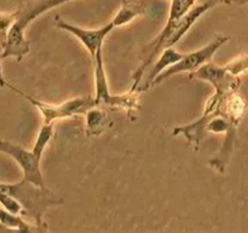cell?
<instances>
[{
    "label": "cell",
    "instance_id": "cell-2",
    "mask_svg": "<svg viewBox=\"0 0 248 233\" xmlns=\"http://www.w3.org/2000/svg\"><path fill=\"white\" fill-rule=\"evenodd\" d=\"M196 0H171V6H170V12H169V18H167L166 26L164 27V29L161 31V33L154 39L153 43L149 44V50L150 55L148 56L147 60H144V62L140 65V67L138 68L137 72L135 73V82H133L132 87H131V91H136L140 85V80H142L143 73L145 72L148 67L153 63L154 58L159 55L160 52L164 51L165 43L167 41V39L170 38V35L173 32L174 26H176L177 22L191 9V7L195 5Z\"/></svg>",
    "mask_w": 248,
    "mask_h": 233
},
{
    "label": "cell",
    "instance_id": "cell-14",
    "mask_svg": "<svg viewBox=\"0 0 248 233\" xmlns=\"http://www.w3.org/2000/svg\"><path fill=\"white\" fill-rule=\"evenodd\" d=\"M6 231H11V230H10V228H7L6 226H4L1 222H0V232H6Z\"/></svg>",
    "mask_w": 248,
    "mask_h": 233
},
{
    "label": "cell",
    "instance_id": "cell-4",
    "mask_svg": "<svg viewBox=\"0 0 248 233\" xmlns=\"http://www.w3.org/2000/svg\"><path fill=\"white\" fill-rule=\"evenodd\" d=\"M229 39V36L217 35L211 43H208L207 45L203 46L200 50L194 51V52L190 53H184L183 58H182L181 61H178L176 65L171 66V67H169L167 69H165L161 74L157 75L150 86L160 84V83L164 82L165 79H167V78L172 77V75L174 74H178V73L195 72V70H198L199 68L202 67L203 65L211 62V60H212V57L215 56V53L217 52L218 49H219L223 44L227 43Z\"/></svg>",
    "mask_w": 248,
    "mask_h": 233
},
{
    "label": "cell",
    "instance_id": "cell-1",
    "mask_svg": "<svg viewBox=\"0 0 248 233\" xmlns=\"http://www.w3.org/2000/svg\"><path fill=\"white\" fill-rule=\"evenodd\" d=\"M0 191L16 198L23 206L24 215L34 218L38 227H45L43 216L48 208L63 203L48 188H41L24 179L16 183H0Z\"/></svg>",
    "mask_w": 248,
    "mask_h": 233
},
{
    "label": "cell",
    "instance_id": "cell-15",
    "mask_svg": "<svg viewBox=\"0 0 248 233\" xmlns=\"http://www.w3.org/2000/svg\"><path fill=\"white\" fill-rule=\"evenodd\" d=\"M239 4H246V2H248V0H236Z\"/></svg>",
    "mask_w": 248,
    "mask_h": 233
},
{
    "label": "cell",
    "instance_id": "cell-7",
    "mask_svg": "<svg viewBox=\"0 0 248 233\" xmlns=\"http://www.w3.org/2000/svg\"><path fill=\"white\" fill-rule=\"evenodd\" d=\"M216 4H217V0H205L203 2H200L199 5H195V6L191 7V9L176 23L173 32H172L170 38L167 39V41L165 43L164 50L167 48H171L174 44L178 43V41L181 40L182 36H183L184 34L190 29V27L195 23L196 19H198L201 15L205 14L206 11L212 9Z\"/></svg>",
    "mask_w": 248,
    "mask_h": 233
},
{
    "label": "cell",
    "instance_id": "cell-9",
    "mask_svg": "<svg viewBox=\"0 0 248 233\" xmlns=\"http://www.w3.org/2000/svg\"><path fill=\"white\" fill-rule=\"evenodd\" d=\"M145 4L140 1H126L124 0L123 5H121L120 10L118 11V14L115 15L111 22L114 23V26L120 27L124 24H127L128 22L132 21L133 18H136L140 15H143L145 12Z\"/></svg>",
    "mask_w": 248,
    "mask_h": 233
},
{
    "label": "cell",
    "instance_id": "cell-3",
    "mask_svg": "<svg viewBox=\"0 0 248 233\" xmlns=\"http://www.w3.org/2000/svg\"><path fill=\"white\" fill-rule=\"evenodd\" d=\"M7 86L14 90V91H16L17 94L21 95V96H23L27 101L31 102L33 106H35L40 111L41 116L44 118V124H52L57 119L70 118V116H78V114H86L91 108L99 106L97 103L96 99H92V97H78V99L69 100V101H65L60 104L45 103V102H41L39 100L34 99V97L23 94L22 91L17 90L16 87L10 85L9 83H7Z\"/></svg>",
    "mask_w": 248,
    "mask_h": 233
},
{
    "label": "cell",
    "instance_id": "cell-13",
    "mask_svg": "<svg viewBox=\"0 0 248 233\" xmlns=\"http://www.w3.org/2000/svg\"><path fill=\"white\" fill-rule=\"evenodd\" d=\"M0 60H1V57H0ZM4 86H7V83L5 82L4 79V75H2V67H1V63H0V87H4Z\"/></svg>",
    "mask_w": 248,
    "mask_h": 233
},
{
    "label": "cell",
    "instance_id": "cell-12",
    "mask_svg": "<svg viewBox=\"0 0 248 233\" xmlns=\"http://www.w3.org/2000/svg\"><path fill=\"white\" fill-rule=\"evenodd\" d=\"M16 19V12H14V14H2V12H0V50H2L6 45L9 32L11 27L14 26Z\"/></svg>",
    "mask_w": 248,
    "mask_h": 233
},
{
    "label": "cell",
    "instance_id": "cell-6",
    "mask_svg": "<svg viewBox=\"0 0 248 233\" xmlns=\"http://www.w3.org/2000/svg\"><path fill=\"white\" fill-rule=\"evenodd\" d=\"M56 21V27L63 31L68 32V33L73 34L75 38L79 39L80 43L86 48V50L89 51L90 55H91L92 61L96 57L97 51L101 48H103V41L106 39V36L115 28L113 22H109L106 26H103L102 28L98 29H85L81 27L74 26V24L68 23L67 21L61 18L60 16L55 17Z\"/></svg>",
    "mask_w": 248,
    "mask_h": 233
},
{
    "label": "cell",
    "instance_id": "cell-11",
    "mask_svg": "<svg viewBox=\"0 0 248 233\" xmlns=\"http://www.w3.org/2000/svg\"><path fill=\"white\" fill-rule=\"evenodd\" d=\"M52 133H53V126L52 124H44L43 126H41L40 131H39L38 133V137H36V141L35 143H34L33 146V152L34 154L36 155L38 158L43 157V153L44 150H45L46 146L48 145V142L51 141V138H52Z\"/></svg>",
    "mask_w": 248,
    "mask_h": 233
},
{
    "label": "cell",
    "instance_id": "cell-5",
    "mask_svg": "<svg viewBox=\"0 0 248 233\" xmlns=\"http://www.w3.org/2000/svg\"><path fill=\"white\" fill-rule=\"evenodd\" d=\"M0 152L10 155L23 171V179L41 188H47L40 170V158L34 154L33 150H27L23 147L9 141L0 140Z\"/></svg>",
    "mask_w": 248,
    "mask_h": 233
},
{
    "label": "cell",
    "instance_id": "cell-10",
    "mask_svg": "<svg viewBox=\"0 0 248 233\" xmlns=\"http://www.w3.org/2000/svg\"><path fill=\"white\" fill-rule=\"evenodd\" d=\"M86 128L89 135H101L108 126V116L101 107L96 106L86 114Z\"/></svg>",
    "mask_w": 248,
    "mask_h": 233
},
{
    "label": "cell",
    "instance_id": "cell-8",
    "mask_svg": "<svg viewBox=\"0 0 248 233\" xmlns=\"http://www.w3.org/2000/svg\"><path fill=\"white\" fill-rule=\"evenodd\" d=\"M183 56L184 53L178 52V51H177L174 48H172V46L171 48L165 49V50L161 52V56L159 57L157 62L155 63L153 69L150 70L147 82H145V85L142 87V91L143 90H147L148 87L152 85V83L154 82L155 78H156L159 74H161L165 69H167V68L171 67V66L176 65L178 61H181L182 58H183Z\"/></svg>",
    "mask_w": 248,
    "mask_h": 233
}]
</instances>
